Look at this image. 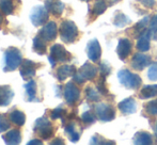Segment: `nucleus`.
I'll return each instance as SVG.
<instances>
[{
	"mask_svg": "<svg viewBox=\"0 0 157 145\" xmlns=\"http://www.w3.org/2000/svg\"><path fill=\"white\" fill-rule=\"evenodd\" d=\"M152 63L150 56L142 54H136L132 59V67L136 71H142Z\"/></svg>",
	"mask_w": 157,
	"mask_h": 145,
	"instance_id": "nucleus-16",
	"label": "nucleus"
},
{
	"mask_svg": "<svg viewBox=\"0 0 157 145\" xmlns=\"http://www.w3.org/2000/svg\"><path fill=\"white\" fill-rule=\"evenodd\" d=\"M73 59L71 52L65 49L61 44H55L50 47L49 54H48V61L54 69L58 63H67Z\"/></svg>",
	"mask_w": 157,
	"mask_h": 145,
	"instance_id": "nucleus-4",
	"label": "nucleus"
},
{
	"mask_svg": "<svg viewBox=\"0 0 157 145\" xmlns=\"http://www.w3.org/2000/svg\"><path fill=\"white\" fill-rule=\"evenodd\" d=\"M149 23H150V17H144L143 19H141L139 23H137L136 25L132 28V35L135 36L136 39L137 37H140L145 31H147L145 29H147V26Z\"/></svg>",
	"mask_w": 157,
	"mask_h": 145,
	"instance_id": "nucleus-26",
	"label": "nucleus"
},
{
	"mask_svg": "<svg viewBox=\"0 0 157 145\" xmlns=\"http://www.w3.org/2000/svg\"><path fill=\"white\" fill-rule=\"evenodd\" d=\"M25 94H24V99L27 102H42L44 100L43 93H44V85L40 81V79L35 80L31 79L25 85Z\"/></svg>",
	"mask_w": 157,
	"mask_h": 145,
	"instance_id": "nucleus-2",
	"label": "nucleus"
},
{
	"mask_svg": "<svg viewBox=\"0 0 157 145\" xmlns=\"http://www.w3.org/2000/svg\"><path fill=\"white\" fill-rule=\"evenodd\" d=\"M59 34L63 43L73 44L78 39L79 30L74 21L65 19L61 23L60 28H59Z\"/></svg>",
	"mask_w": 157,
	"mask_h": 145,
	"instance_id": "nucleus-5",
	"label": "nucleus"
},
{
	"mask_svg": "<svg viewBox=\"0 0 157 145\" xmlns=\"http://www.w3.org/2000/svg\"><path fill=\"white\" fill-rule=\"evenodd\" d=\"M23 62V54L17 47L11 46L4 50L3 54V71L6 72H14L21 66Z\"/></svg>",
	"mask_w": 157,
	"mask_h": 145,
	"instance_id": "nucleus-3",
	"label": "nucleus"
},
{
	"mask_svg": "<svg viewBox=\"0 0 157 145\" xmlns=\"http://www.w3.org/2000/svg\"><path fill=\"white\" fill-rule=\"evenodd\" d=\"M45 114L49 115V117L52 118V121H56V120H58V118H60L64 123L66 120V116H67V111H66V109L63 107V105H60V106L55 109L46 110Z\"/></svg>",
	"mask_w": 157,
	"mask_h": 145,
	"instance_id": "nucleus-24",
	"label": "nucleus"
},
{
	"mask_svg": "<svg viewBox=\"0 0 157 145\" xmlns=\"http://www.w3.org/2000/svg\"><path fill=\"white\" fill-rule=\"evenodd\" d=\"M97 90H98V92H101V94H107L108 91L107 89H106V85H105V76H101V78H99L98 82H97Z\"/></svg>",
	"mask_w": 157,
	"mask_h": 145,
	"instance_id": "nucleus-38",
	"label": "nucleus"
},
{
	"mask_svg": "<svg viewBox=\"0 0 157 145\" xmlns=\"http://www.w3.org/2000/svg\"><path fill=\"white\" fill-rule=\"evenodd\" d=\"M6 25H8V21L6 20V15H4L3 13L1 12V10H0V30L3 29Z\"/></svg>",
	"mask_w": 157,
	"mask_h": 145,
	"instance_id": "nucleus-40",
	"label": "nucleus"
},
{
	"mask_svg": "<svg viewBox=\"0 0 157 145\" xmlns=\"http://www.w3.org/2000/svg\"><path fill=\"white\" fill-rule=\"evenodd\" d=\"M95 120H96L95 115L90 111L83 112L82 115H81V121H82L83 123H86V124H93L95 122Z\"/></svg>",
	"mask_w": 157,
	"mask_h": 145,
	"instance_id": "nucleus-36",
	"label": "nucleus"
},
{
	"mask_svg": "<svg viewBox=\"0 0 157 145\" xmlns=\"http://www.w3.org/2000/svg\"><path fill=\"white\" fill-rule=\"evenodd\" d=\"M97 74V69L94 66L92 63L86 62L78 71L76 72V74L73 76L75 83H79V84H82L86 81L93 80L96 77Z\"/></svg>",
	"mask_w": 157,
	"mask_h": 145,
	"instance_id": "nucleus-7",
	"label": "nucleus"
},
{
	"mask_svg": "<svg viewBox=\"0 0 157 145\" xmlns=\"http://www.w3.org/2000/svg\"><path fill=\"white\" fill-rule=\"evenodd\" d=\"M32 50L35 54H40V56L46 54H47V43L45 41H43L40 36L35 35L34 39H33Z\"/></svg>",
	"mask_w": 157,
	"mask_h": 145,
	"instance_id": "nucleus-25",
	"label": "nucleus"
},
{
	"mask_svg": "<svg viewBox=\"0 0 157 145\" xmlns=\"http://www.w3.org/2000/svg\"><path fill=\"white\" fill-rule=\"evenodd\" d=\"M13 97H14V92L12 87L6 84H0V107L9 106Z\"/></svg>",
	"mask_w": 157,
	"mask_h": 145,
	"instance_id": "nucleus-19",
	"label": "nucleus"
},
{
	"mask_svg": "<svg viewBox=\"0 0 157 145\" xmlns=\"http://www.w3.org/2000/svg\"><path fill=\"white\" fill-rule=\"evenodd\" d=\"M152 36L149 30L144 32L140 37H139L138 42H137V49L141 52H145L150 49V41H151Z\"/></svg>",
	"mask_w": 157,
	"mask_h": 145,
	"instance_id": "nucleus-27",
	"label": "nucleus"
},
{
	"mask_svg": "<svg viewBox=\"0 0 157 145\" xmlns=\"http://www.w3.org/2000/svg\"><path fill=\"white\" fill-rule=\"evenodd\" d=\"M63 97L66 104L70 106H74L80 99V90L75 84V81H70L65 84L63 89Z\"/></svg>",
	"mask_w": 157,
	"mask_h": 145,
	"instance_id": "nucleus-10",
	"label": "nucleus"
},
{
	"mask_svg": "<svg viewBox=\"0 0 157 145\" xmlns=\"http://www.w3.org/2000/svg\"><path fill=\"white\" fill-rule=\"evenodd\" d=\"M132 141L135 144L139 145H150L153 143V139L150 133L145 132V131H139L132 138Z\"/></svg>",
	"mask_w": 157,
	"mask_h": 145,
	"instance_id": "nucleus-28",
	"label": "nucleus"
},
{
	"mask_svg": "<svg viewBox=\"0 0 157 145\" xmlns=\"http://www.w3.org/2000/svg\"><path fill=\"white\" fill-rule=\"evenodd\" d=\"M64 131H65V135L68 137V139L72 142H74V143H76L80 139L81 129L78 128L77 124L73 120L68 121L66 123V125H64Z\"/></svg>",
	"mask_w": 157,
	"mask_h": 145,
	"instance_id": "nucleus-17",
	"label": "nucleus"
},
{
	"mask_svg": "<svg viewBox=\"0 0 157 145\" xmlns=\"http://www.w3.org/2000/svg\"><path fill=\"white\" fill-rule=\"evenodd\" d=\"M147 77H149V79L152 81L157 80V62L150 66L149 71H147Z\"/></svg>",
	"mask_w": 157,
	"mask_h": 145,
	"instance_id": "nucleus-37",
	"label": "nucleus"
},
{
	"mask_svg": "<svg viewBox=\"0 0 157 145\" xmlns=\"http://www.w3.org/2000/svg\"><path fill=\"white\" fill-rule=\"evenodd\" d=\"M119 82L127 90H137L141 84V78L139 75L130 72L127 69H121L118 72Z\"/></svg>",
	"mask_w": 157,
	"mask_h": 145,
	"instance_id": "nucleus-6",
	"label": "nucleus"
},
{
	"mask_svg": "<svg viewBox=\"0 0 157 145\" xmlns=\"http://www.w3.org/2000/svg\"><path fill=\"white\" fill-rule=\"evenodd\" d=\"M139 1L144 6H147V8H149V9L153 8V6H155V0H139Z\"/></svg>",
	"mask_w": 157,
	"mask_h": 145,
	"instance_id": "nucleus-41",
	"label": "nucleus"
},
{
	"mask_svg": "<svg viewBox=\"0 0 157 145\" xmlns=\"http://www.w3.org/2000/svg\"><path fill=\"white\" fill-rule=\"evenodd\" d=\"M95 114L101 122H110L116 117V111L113 107L108 104H98L95 106Z\"/></svg>",
	"mask_w": 157,
	"mask_h": 145,
	"instance_id": "nucleus-12",
	"label": "nucleus"
},
{
	"mask_svg": "<svg viewBox=\"0 0 157 145\" xmlns=\"http://www.w3.org/2000/svg\"><path fill=\"white\" fill-rule=\"evenodd\" d=\"M50 144H52V145H55V144H60V145H63L64 144V141L61 138H56L55 139V141H52L50 142Z\"/></svg>",
	"mask_w": 157,
	"mask_h": 145,
	"instance_id": "nucleus-42",
	"label": "nucleus"
},
{
	"mask_svg": "<svg viewBox=\"0 0 157 145\" xmlns=\"http://www.w3.org/2000/svg\"><path fill=\"white\" fill-rule=\"evenodd\" d=\"M145 111L147 112V114L152 116L157 115V99H154L152 102H147L145 105Z\"/></svg>",
	"mask_w": 157,
	"mask_h": 145,
	"instance_id": "nucleus-35",
	"label": "nucleus"
},
{
	"mask_svg": "<svg viewBox=\"0 0 157 145\" xmlns=\"http://www.w3.org/2000/svg\"><path fill=\"white\" fill-rule=\"evenodd\" d=\"M49 19V12L45 6H35L32 8L30 13V20L34 27H41L44 26Z\"/></svg>",
	"mask_w": 157,
	"mask_h": 145,
	"instance_id": "nucleus-9",
	"label": "nucleus"
},
{
	"mask_svg": "<svg viewBox=\"0 0 157 145\" xmlns=\"http://www.w3.org/2000/svg\"><path fill=\"white\" fill-rule=\"evenodd\" d=\"M119 109L125 115L134 114L137 111V102L134 98L128 97L123 99L122 102H119Z\"/></svg>",
	"mask_w": 157,
	"mask_h": 145,
	"instance_id": "nucleus-22",
	"label": "nucleus"
},
{
	"mask_svg": "<svg viewBox=\"0 0 157 145\" xmlns=\"http://www.w3.org/2000/svg\"><path fill=\"white\" fill-rule=\"evenodd\" d=\"M149 31L151 33L152 39H157V15H154L150 19V28Z\"/></svg>",
	"mask_w": 157,
	"mask_h": 145,
	"instance_id": "nucleus-34",
	"label": "nucleus"
},
{
	"mask_svg": "<svg viewBox=\"0 0 157 145\" xmlns=\"http://www.w3.org/2000/svg\"><path fill=\"white\" fill-rule=\"evenodd\" d=\"M106 9H107V4H106L105 0H96L93 6V9H92V13L95 16H97V15L103 14L106 11Z\"/></svg>",
	"mask_w": 157,
	"mask_h": 145,
	"instance_id": "nucleus-32",
	"label": "nucleus"
},
{
	"mask_svg": "<svg viewBox=\"0 0 157 145\" xmlns=\"http://www.w3.org/2000/svg\"><path fill=\"white\" fill-rule=\"evenodd\" d=\"M44 3L49 14L54 15L55 17H60L65 9V4L61 0H45Z\"/></svg>",
	"mask_w": 157,
	"mask_h": 145,
	"instance_id": "nucleus-18",
	"label": "nucleus"
},
{
	"mask_svg": "<svg viewBox=\"0 0 157 145\" xmlns=\"http://www.w3.org/2000/svg\"><path fill=\"white\" fill-rule=\"evenodd\" d=\"M44 64L40 62H34L29 59H23L21 66H19V72H21V78L25 81H29L33 79L36 75V71L41 67H43Z\"/></svg>",
	"mask_w": 157,
	"mask_h": 145,
	"instance_id": "nucleus-8",
	"label": "nucleus"
},
{
	"mask_svg": "<svg viewBox=\"0 0 157 145\" xmlns=\"http://www.w3.org/2000/svg\"><path fill=\"white\" fill-rule=\"evenodd\" d=\"M87 54L88 58L92 62H97L101 59V48L99 45V42L96 39H93L91 41L88 42L87 44Z\"/></svg>",
	"mask_w": 157,
	"mask_h": 145,
	"instance_id": "nucleus-14",
	"label": "nucleus"
},
{
	"mask_svg": "<svg viewBox=\"0 0 157 145\" xmlns=\"http://www.w3.org/2000/svg\"><path fill=\"white\" fill-rule=\"evenodd\" d=\"M21 131L19 129H11L10 131H6L2 135L4 143L9 145H17L21 142Z\"/></svg>",
	"mask_w": 157,
	"mask_h": 145,
	"instance_id": "nucleus-20",
	"label": "nucleus"
},
{
	"mask_svg": "<svg viewBox=\"0 0 157 145\" xmlns=\"http://www.w3.org/2000/svg\"><path fill=\"white\" fill-rule=\"evenodd\" d=\"M157 96V84H149L144 85L140 91V98L147 99Z\"/></svg>",
	"mask_w": 157,
	"mask_h": 145,
	"instance_id": "nucleus-29",
	"label": "nucleus"
},
{
	"mask_svg": "<svg viewBox=\"0 0 157 145\" xmlns=\"http://www.w3.org/2000/svg\"><path fill=\"white\" fill-rule=\"evenodd\" d=\"M112 23H113V25L117 26V27L122 28V27H125L126 25H128V24L130 23V19L126 16L124 13L120 12V11H117L116 14H114V16H113Z\"/></svg>",
	"mask_w": 157,
	"mask_h": 145,
	"instance_id": "nucleus-30",
	"label": "nucleus"
},
{
	"mask_svg": "<svg viewBox=\"0 0 157 145\" xmlns=\"http://www.w3.org/2000/svg\"><path fill=\"white\" fill-rule=\"evenodd\" d=\"M11 123L17 127H21L26 123V114L18 108H12L8 113Z\"/></svg>",
	"mask_w": 157,
	"mask_h": 145,
	"instance_id": "nucleus-21",
	"label": "nucleus"
},
{
	"mask_svg": "<svg viewBox=\"0 0 157 145\" xmlns=\"http://www.w3.org/2000/svg\"><path fill=\"white\" fill-rule=\"evenodd\" d=\"M31 144H43V141H41L39 139H33L32 141L28 142V145H31Z\"/></svg>",
	"mask_w": 157,
	"mask_h": 145,
	"instance_id": "nucleus-43",
	"label": "nucleus"
},
{
	"mask_svg": "<svg viewBox=\"0 0 157 145\" xmlns=\"http://www.w3.org/2000/svg\"><path fill=\"white\" fill-rule=\"evenodd\" d=\"M11 121L6 113H0V133L6 131L11 127Z\"/></svg>",
	"mask_w": 157,
	"mask_h": 145,
	"instance_id": "nucleus-33",
	"label": "nucleus"
},
{
	"mask_svg": "<svg viewBox=\"0 0 157 145\" xmlns=\"http://www.w3.org/2000/svg\"><path fill=\"white\" fill-rule=\"evenodd\" d=\"M33 133L41 140H50L56 133L57 127L47 117V114L39 117L33 125Z\"/></svg>",
	"mask_w": 157,
	"mask_h": 145,
	"instance_id": "nucleus-1",
	"label": "nucleus"
},
{
	"mask_svg": "<svg viewBox=\"0 0 157 145\" xmlns=\"http://www.w3.org/2000/svg\"><path fill=\"white\" fill-rule=\"evenodd\" d=\"M37 36L41 37L43 41H45L46 43H50V42H54L57 39L58 35V27H57V24L55 21H47L43 27L41 28L39 32L36 34Z\"/></svg>",
	"mask_w": 157,
	"mask_h": 145,
	"instance_id": "nucleus-11",
	"label": "nucleus"
},
{
	"mask_svg": "<svg viewBox=\"0 0 157 145\" xmlns=\"http://www.w3.org/2000/svg\"><path fill=\"white\" fill-rule=\"evenodd\" d=\"M101 76H107V75H109V72L110 71H111V67L109 66V64H108L107 62H104V63H101Z\"/></svg>",
	"mask_w": 157,
	"mask_h": 145,
	"instance_id": "nucleus-39",
	"label": "nucleus"
},
{
	"mask_svg": "<svg viewBox=\"0 0 157 145\" xmlns=\"http://www.w3.org/2000/svg\"><path fill=\"white\" fill-rule=\"evenodd\" d=\"M81 1H87L88 2V1H91V0H81Z\"/></svg>",
	"mask_w": 157,
	"mask_h": 145,
	"instance_id": "nucleus-45",
	"label": "nucleus"
},
{
	"mask_svg": "<svg viewBox=\"0 0 157 145\" xmlns=\"http://www.w3.org/2000/svg\"><path fill=\"white\" fill-rule=\"evenodd\" d=\"M132 51V43L127 39H121L119 41L118 48H117V54L120 60H125L128 54Z\"/></svg>",
	"mask_w": 157,
	"mask_h": 145,
	"instance_id": "nucleus-23",
	"label": "nucleus"
},
{
	"mask_svg": "<svg viewBox=\"0 0 157 145\" xmlns=\"http://www.w3.org/2000/svg\"><path fill=\"white\" fill-rule=\"evenodd\" d=\"M77 72V69L75 65L72 64H63L61 66H59L58 69H56V72H55V76L58 79L60 82L66 80L68 77H73Z\"/></svg>",
	"mask_w": 157,
	"mask_h": 145,
	"instance_id": "nucleus-15",
	"label": "nucleus"
},
{
	"mask_svg": "<svg viewBox=\"0 0 157 145\" xmlns=\"http://www.w3.org/2000/svg\"><path fill=\"white\" fill-rule=\"evenodd\" d=\"M155 136H156V138H157V126H156V128H155Z\"/></svg>",
	"mask_w": 157,
	"mask_h": 145,
	"instance_id": "nucleus-44",
	"label": "nucleus"
},
{
	"mask_svg": "<svg viewBox=\"0 0 157 145\" xmlns=\"http://www.w3.org/2000/svg\"><path fill=\"white\" fill-rule=\"evenodd\" d=\"M21 0H0V10L6 16L18 14L21 8Z\"/></svg>",
	"mask_w": 157,
	"mask_h": 145,
	"instance_id": "nucleus-13",
	"label": "nucleus"
},
{
	"mask_svg": "<svg viewBox=\"0 0 157 145\" xmlns=\"http://www.w3.org/2000/svg\"><path fill=\"white\" fill-rule=\"evenodd\" d=\"M86 97L89 102H98L101 99V94L98 93V90H95L93 87H88L86 89Z\"/></svg>",
	"mask_w": 157,
	"mask_h": 145,
	"instance_id": "nucleus-31",
	"label": "nucleus"
}]
</instances>
